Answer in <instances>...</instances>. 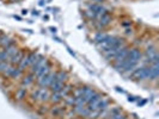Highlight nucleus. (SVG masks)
Wrapping results in <instances>:
<instances>
[{"instance_id":"nucleus-10","label":"nucleus","mask_w":159,"mask_h":119,"mask_svg":"<svg viewBox=\"0 0 159 119\" xmlns=\"http://www.w3.org/2000/svg\"><path fill=\"white\" fill-rule=\"evenodd\" d=\"M158 75H159L158 63L150 64V76H148V79L153 80V81H156V80L158 79Z\"/></svg>"},{"instance_id":"nucleus-25","label":"nucleus","mask_w":159,"mask_h":119,"mask_svg":"<svg viewBox=\"0 0 159 119\" xmlns=\"http://www.w3.org/2000/svg\"><path fill=\"white\" fill-rule=\"evenodd\" d=\"M8 67H10V63H8V62H0V73H4Z\"/></svg>"},{"instance_id":"nucleus-9","label":"nucleus","mask_w":159,"mask_h":119,"mask_svg":"<svg viewBox=\"0 0 159 119\" xmlns=\"http://www.w3.org/2000/svg\"><path fill=\"white\" fill-rule=\"evenodd\" d=\"M23 56H24L23 51H22V50H18L15 55L11 56V57L8 58L7 62L11 64V66H16V64H18L19 62H20V60L23 58Z\"/></svg>"},{"instance_id":"nucleus-2","label":"nucleus","mask_w":159,"mask_h":119,"mask_svg":"<svg viewBox=\"0 0 159 119\" xmlns=\"http://www.w3.org/2000/svg\"><path fill=\"white\" fill-rule=\"evenodd\" d=\"M120 40V37H115V36H109L108 35V37L105 38V40L102 42V43H99V44H97V47L98 49H101L103 53H105L107 50H109L111 47H114L117 42Z\"/></svg>"},{"instance_id":"nucleus-13","label":"nucleus","mask_w":159,"mask_h":119,"mask_svg":"<svg viewBox=\"0 0 159 119\" xmlns=\"http://www.w3.org/2000/svg\"><path fill=\"white\" fill-rule=\"evenodd\" d=\"M49 95H50V92L46 89V88H40V92H39V100L41 101H47L49 100Z\"/></svg>"},{"instance_id":"nucleus-22","label":"nucleus","mask_w":159,"mask_h":119,"mask_svg":"<svg viewBox=\"0 0 159 119\" xmlns=\"http://www.w3.org/2000/svg\"><path fill=\"white\" fill-rule=\"evenodd\" d=\"M65 101H66V105H68V106H74L75 96H73V95H67V96H65Z\"/></svg>"},{"instance_id":"nucleus-12","label":"nucleus","mask_w":159,"mask_h":119,"mask_svg":"<svg viewBox=\"0 0 159 119\" xmlns=\"http://www.w3.org/2000/svg\"><path fill=\"white\" fill-rule=\"evenodd\" d=\"M108 105H109V99H108V98H101L99 103L97 104L96 110L99 112H102V111H104L105 108H108Z\"/></svg>"},{"instance_id":"nucleus-26","label":"nucleus","mask_w":159,"mask_h":119,"mask_svg":"<svg viewBox=\"0 0 159 119\" xmlns=\"http://www.w3.org/2000/svg\"><path fill=\"white\" fill-rule=\"evenodd\" d=\"M39 92H40V88L35 89V91L31 93V99H32V100H37V98H39Z\"/></svg>"},{"instance_id":"nucleus-1","label":"nucleus","mask_w":159,"mask_h":119,"mask_svg":"<svg viewBox=\"0 0 159 119\" xmlns=\"http://www.w3.org/2000/svg\"><path fill=\"white\" fill-rule=\"evenodd\" d=\"M132 76L138 80L148 79L150 76V66H140L136 67L134 70L132 71Z\"/></svg>"},{"instance_id":"nucleus-6","label":"nucleus","mask_w":159,"mask_h":119,"mask_svg":"<svg viewBox=\"0 0 159 119\" xmlns=\"http://www.w3.org/2000/svg\"><path fill=\"white\" fill-rule=\"evenodd\" d=\"M89 10L92 11L97 16V18L99 16H102V15H104V13H108V10L104 7L103 5H99V4H91L89 6Z\"/></svg>"},{"instance_id":"nucleus-8","label":"nucleus","mask_w":159,"mask_h":119,"mask_svg":"<svg viewBox=\"0 0 159 119\" xmlns=\"http://www.w3.org/2000/svg\"><path fill=\"white\" fill-rule=\"evenodd\" d=\"M128 57L132 58L133 61L140 62L141 58H143V54H141V51H140L138 48H134V49H129V51H128Z\"/></svg>"},{"instance_id":"nucleus-29","label":"nucleus","mask_w":159,"mask_h":119,"mask_svg":"<svg viewBox=\"0 0 159 119\" xmlns=\"http://www.w3.org/2000/svg\"><path fill=\"white\" fill-rule=\"evenodd\" d=\"M11 1H16V0H11Z\"/></svg>"},{"instance_id":"nucleus-19","label":"nucleus","mask_w":159,"mask_h":119,"mask_svg":"<svg viewBox=\"0 0 159 119\" xmlns=\"http://www.w3.org/2000/svg\"><path fill=\"white\" fill-rule=\"evenodd\" d=\"M34 80H35V75L34 74H30V75H28V76H25L23 80H22V85L23 86H30L32 82H34Z\"/></svg>"},{"instance_id":"nucleus-27","label":"nucleus","mask_w":159,"mask_h":119,"mask_svg":"<svg viewBox=\"0 0 159 119\" xmlns=\"http://www.w3.org/2000/svg\"><path fill=\"white\" fill-rule=\"evenodd\" d=\"M110 119H127V117L123 116V114H121V112H120V113H117V114H115V116L110 117Z\"/></svg>"},{"instance_id":"nucleus-23","label":"nucleus","mask_w":159,"mask_h":119,"mask_svg":"<svg viewBox=\"0 0 159 119\" xmlns=\"http://www.w3.org/2000/svg\"><path fill=\"white\" fill-rule=\"evenodd\" d=\"M25 94H26V92H25L24 88H19V89L16 92V96L18 100H22L23 98H25Z\"/></svg>"},{"instance_id":"nucleus-4","label":"nucleus","mask_w":159,"mask_h":119,"mask_svg":"<svg viewBox=\"0 0 159 119\" xmlns=\"http://www.w3.org/2000/svg\"><path fill=\"white\" fill-rule=\"evenodd\" d=\"M97 19H98V22H96V26H97L98 30H102V29H104L105 26H108L109 24L111 23V17H110L109 13H104V15L98 17Z\"/></svg>"},{"instance_id":"nucleus-24","label":"nucleus","mask_w":159,"mask_h":119,"mask_svg":"<svg viewBox=\"0 0 159 119\" xmlns=\"http://www.w3.org/2000/svg\"><path fill=\"white\" fill-rule=\"evenodd\" d=\"M83 92H84V87L75 88V89L73 91V96H75V98H78V96H81Z\"/></svg>"},{"instance_id":"nucleus-7","label":"nucleus","mask_w":159,"mask_h":119,"mask_svg":"<svg viewBox=\"0 0 159 119\" xmlns=\"http://www.w3.org/2000/svg\"><path fill=\"white\" fill-rule=\"evenodd\" d=\"M50 70H52V66L48 63V61H47V62L43 64L39 70L35 73V78H36V79H41V78H43L44 75H47Z\"/></svg>"},{"instance_id":"nucleus-30","label":"nucleus","mask_w":159,"mask_h":119,"mask_svg":"<svg viewBox=\"0 0 159 119\" xmlns=\"http://www.w3.org/2000/svg\"><path fill=\"white\" fill-rule=\"evenodd\" d=\"M0 51H1V48H0Z\"/></svg>"},{"instance_id":"nucleus-18","label":"nucleus","mask_w":159,"mask_h":119,"mask_svg":"<svg viewBox=\"0 0 159 119\" xmlns=\"http://www.w3.org/2000/svg\"><path fill=\"white\" fill-rule=\"evenodd\" d=\"M108 37V35L105 33V32H97L95 35V37H93V40H95V43L96 44H99V43H102L105 38Z\"/></svg>"},{"instance_id":"nucleus-28","label":"nucleus","mask_w":159,"mask_h":119,"mask_svg":"<svg viewBox=\"0 0 159 119\" xmlns=\"http://www.w3.org/2000/svg\"><path fill=\"white\" fill-rule=\"evenodd\" d=\"M70 119H77V118H70Z\"/></svg>"},{"instance_id":"nucleus-16","label":"nucleus","mask_w":159,"mask_h":119,"mask_svg":"<svg viewBox=\"0 0 159 119\" xmlns=\"http://www.w3.org/2000/svg\"><path fill=\"white\" fill-rule=\"evenodd\" d=\"M67 78H68V75H67V73H66V71H64V70L57 71V73L55 74V81L62 82V83H65V82H66Z\"/></svg>"},{"instance_id":"nucleus-17","label":"nucleus","mask_w":159,"mask_h":119,"mask_svg":"<svg viewBox=\"0 0 159 119\" xmlns=\"http://www.w3.org/2000/svg\"><path fill=\"white\" fill-rule=\"evenodd\" d=\"M64 98L61 96V94L59 93V92H53L52 94L49 95V100L52 101L53 104H57V103H60L61 100H62Z\"/></svg>"},{"instance_id":"nucleus-11","label":"nucleus","mask_w":159,"mask_h":119,"mask_svg":"<svg viewBox=\"0 0 159 119\" xmlns=\"http://www.w3.org/2000/svg\"><path fill=\"white\" fill-rule=\"evenodd\" d=\"M15 44V40H12L11 37H8L7 35H2L0 36V47L1 48H7L10 45Z\"/></svg>"},{"instance_id":"nucleus-14","label":"nucleus","mask_w":159,"mask_h":119,"mask_svg":"<svg viewBox=\"0 0 159 119\" xmlns=\"http://www.w3.org/2000/svg\"><path fill=\"white\" fill-rule=\"evenodd\" d=\"M64 86L65 85L62 82H59V81H55V80H54V81L50 83L49 87H50V91H52V92H60V91L64 88Z\"/></svg>"},{"instance_id":"nucleus-20","label":"nucleus","mask_w":159,"mask_h":119,"mask_svg":"<svg viewBox=\"0 0 159 119\" xmlns=\"http://www.w3.org/2000/svg\"><path fill=\"white\" fill-rule=\"evenodd\" d=\"M18 67L20 68V69H25V68H28V67H30L29 66V58H28V55L23 56V58L20 60V62L18 63Z\"/></svg>"},{"instance_id":"nucleus-21","label":"nucleus","mask_w":159,"mask_h":119,"mask_svg":"<svg viewBox=\"0 0 159 119\" xmlns=\"http://www.w3.org/2000/svg\"><path fill=\"white\" fill-rule=\"evenodd\" d=\"M64 108L62 107H60V106H56V107H53L52 108V111H50V113L53 114V116H60V114H62L64 113Z\"/></svg>"},{"instance_id":"nucleus-3","label":"nucleus","mask_w":159,"mask_h":119,"mask_svg":"<svg viewBox=\"0 0 159 119\" xmlns=\"http://www.w3.org/2000/svg\"><path fill=\"white\" fill-rule=\"evenodd\" d=\"M55 71H49L47 75H44L43 78H41V79H37V83H39V86L41 88H46V87H49L50 86V83L55 80Z\"/></svg>"},{"instance_id":"nucleus-15","label":"nucleus","mask_w":159,"mask_h":119,"mask_svg":"<svg viewBox=\"0 0 159 119\" xmlns=\"http://www.w3.org/2000/svg\"><path fill=\"white\" fill-rule=\"evenodd\" d=\"M22 73H23V69H20L19 67L12 66V69H11V73H10V78L17 79V78H19V76L22 75Z\"/></svg>"},{"instance_id":"nucleus-5","label":"nucleus","mask_w":159,"mask_h":119,"mask_svg":"<svg viewBox=\"0 0 159 119\" xmlns=\"http://www.w3.org/2000/svg\"><path fill=\"white\" fill-rule=\"evenodd\" d=\"M46 62H47V60H46V57H44V56H39V57H37V60L34 62V64L30 66V74H34V75H35V73L39 70L41 67L46 63Z\"/></svg>"}]
</instances>
